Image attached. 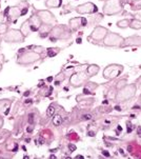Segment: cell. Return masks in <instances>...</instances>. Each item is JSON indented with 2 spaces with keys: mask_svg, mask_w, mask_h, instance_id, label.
I'll return each instance as SVG.
<instances>
[{
  "mask_svg": "<svg viewBox=\"0 0 141 159\" xmlns=\"http://www.w3.org/2000/svg\"><path fill=\"white\" fill-rule=\"evenodd\" d=\"M41 59V55L36 53L35 51H26L23 52V50H19V56L17 58V63L20 66H30L33 64L36 61Z\"/></svg>",
  "mask_w": 141,
  "mask_h": 159,
  "instance_id": "1",
  "label": "cell"
},
{
  "mask_svg": "<svg viewBox=\"0 0 141 159\" xmlns=\"http://www.w3.org/2000/svg\"><path fill=\"white\" fill-rule=\"evenodd\" d=\"M123 11V4L121 0H108L102 7V12L104 15H117Z\"/></svg>",
  "mask_w": 141,
  "mask_h": 159,
  "instance_id": "2",
  "label": "cell"
},
{
  "mask_svg": "<svg viewBox=\"0 0 141 159\" xmlns=\"http://www.w3.org/2000/svg\"><path fill=\"white\" fill-rule=\"evenodd\" d=\"M123 41L124 38L121 35L110 31L107 34V36L104 37V39L102 40V42H103L105 47H113V48H121Z\"/></svg>",
  "mask_w": 141,
  "mask_h": 159,
  "instance_id": "3",
  "label": "cell"
},
{
  "mask_svg": "<svg viewBox=\"0 0 141 159\" xmlns=\"http://www.w3.org/2000/svg\"><path fill=\"white\" fill-rule=\"evenodd\" d=\"M137 87L135 84H126L125 87L120 89L118 94L116 95V99L118 101H125L133 98L136 94Z\"/></svg>",
  "mask_w": 141,
  "mask_h": 159,
  "instance_id": "4",
  "label": "cell"
},
{
  "mask_svg": "<svg viewBox=\"0 0 141 159\" xmlns=\"http://www.w3.org/2000/svg\"><path fill=\"white\" fill-rule=\"evenodd\" d=\"M50 34L52 36V40L66 39L70 36V30L67 29V26L64 24H59V25L54 26Z\"/></svg>",
  "mask_w": 141,
  "mask_h": 159,
  "instance_id": "5",
  "label": "cell"
},
{
  "mask_svg": "<svg viewBox=\"0 0 141 159\" xmlns=\"http://www.w3.org/2000/svg\"><path fill=\"white\" fill-rule=\"evenodd\" d=\"M3 40L5 42H9V43H20V42L24 41V36L20 32V30L12 29L9 30L4 34Z\"/></svg>",
  "mask_w": 141,
  "mask_h": 159,
  "instance_id": "6",
  "label": "cell"
},
{
  "mask_svg": "<svg viewBox=\"0 0 141 159\" xmlns=\"http://www.w3.org/2000/svg\"><path fill=\"white\" fill-rule=\"evenodd\" d=\"M123 66L120 64H111L107 66L103 71V77L107 79H114V78L118 77L119 75L122 73Z\"/></svg>",
  "mask_w": 141,
  "mask_h": 159,
  "instance_id": "7",
  "label": "cell"
},
{
  "mask_svg": "<svg viewBox=\"0 0 141 159\" xmlns=\"http://www.w3.org/2000/svg\"><path fill=\"white\" fill-rule=\"evenodd\" d=\"M89 76L88 75L86 72H79V73H75L70 76V83L73 87H81L83 83H85L88 81V79Z\"/></svg>",
  "mask_w": 141,
  "mask_h": 159,
  "instance_id": "8",
  "label": "cell"
},
{
  "mask_svg": "<svg viewBox=\"0 0 141 159\" xmlns=\"http://www.w3.org/2000/svg\"><path fill=\"white\" fill-rule=\"evenodd\" d=\"M97 11H98V7L93 2H85L76 7V12L78 14H94V13H97Z\"/></svg>",
  "mask_w": 141,
  "mask_h": 159,
  "instance_id": "9",
  "label": "cell"
},
{
  "mask_svg": "<svg viewBox=\"0 0 141 159\" xmlns=\"http://www.w3.org/2000/svg\"><path fill=\"white\" fill-rule=\"evenodd\" d=\"M107 33H108V30L107 28H104V26H96L93 30L92 34L89 35V39H93L95 41H102Z\"/></svg>",
  "mask_w": 141,
  "mask_h": 159,
  "instance_id": "10",
  "label": "cell"
},
{
  "mask_svg": "<svg viewBox=\"0 0 141 159\" xmlns=\"http://www.w3.org/2000/svg\"><path fill=\"white\" fill-rule=\"evenodd\" d=\"M36 14L39 16V18L41 19L42 23L45 24H51L53 25L54 23H56V18L50 11L48 10H41V11H37Z\"/></svg>",
  "mask_w": 141,
  "mask_h": 159,
  "instance_id": "11",
  "label": "cell"
},
{
  "mask_svg": "<svg viewBox=\"0 0 141 159\" xmlns=\"http://www.w3.org/2000/svg\"><path fill=\"white\" fill-rule=\"evenodd\" d=\"M126 47H141V36L138 35H133L127 38H124V41L121 48H126Z\"/></svg>",
  "mask_w": 141,
  "mask_h": 159,
  "instance_id": "12",
  "label": "cell"
},
{
  "mask_svg": "<svg viewBox=\"0 0 141 159\" xmlns=\"http://www.w3.org/2000/svg\"><path fill=\"white\" fill-rule=\"evenodd\" d=\"M28 12V10H26V7L25 9H21V7H10V10H9V19L10 21H15L16 19H17L18 17H20L21 15H24L25 13Z\"/></svg>",
  "mask_w": 141,
  "mask_h": 159,
  "instance_id": "13",
  "label": "cell"
},
{
  "mask_svg": "<svg viewBox=\"0 0 141 159\" xmlns=\"http://www.w3.org/2000/svg\"><path fill=\"white\" fill-rule=\"evenodd\" d=\"M86 22V20L84 18H81V17H76V18H72L69 21V25H70V31H77L80 26L84 25Z\"/></svg>",
  "mask_w": 141,
  "mask_h": 159,
  "instance_id": "14",
  "label": "cell"
},
{
  "mask_svg": "<svg viewBox=\"0 0 141 159\" xmlns=\"http://www.w3.org/2000/svg\"><path fill=\"white\" fill-rule=\"evenodd\" d=\"M29 22H30V24H31L32 31H38V29H39L42 24L41 19H40L39 16H38L37 14L32 15L31 18L29 19Z\"/></svg>",
  "mask_w": 141,
  "mask_h": 159,
  "instance_id": "15",
  "label": "cell"
},
{
  "mask_svg": "<svg viewBox=\"0 0 141 159\" xmlns=\"http://www.w3.org/2000/svg\"><path fill=\"white\" fill-rule=\"evenodd\" d=\"M52 29H53V25H51V24L42 23L41 26L38 29V32H39V34H40V37H42V38L48 37V34H50L51 31H52Z\"/></svg>",
  "mask_w": 141,
  "mask_h": 159,
  "instance_id": "16",
  "label": "cell"
},
{
  "mask_svg": "<svg viewBox=\"0 0 141 159\" xmlns=\"http://www.w3.org/2000/svg\"><path fill=\"white\" fill-rule=\"evenodd\" d=\"M20 32L22 33V35L24 37L29 36L32 32V28H31V24H30L29 20H25L24 22L21 24V28H20Z\"/></svg>",
  "mask_w": 141,
  "mask_h": 159,
  "instance_id": "17",
  "label": "cell"
},
{
  "mask_svg": "<svg viewBox=\"0 0 141 159\" xmlns=\"http://www.w3.org/2000/svg\"><path fill=\"white\" fill-rule=\"evenodd\" d=\"M99 69L100 68L98 66H96V64H91V66H89L88 69H86V73H88V75L89 77H93L99 73Z\"/></svg>",
  "mask_w": 141,
  "mask_h": 159,
  "instance_id": "18",
  "label": "cell"
},
{
  "mask_svg": "<svg viewBox=\"0 0 141 159\" xmlns=\"http://www.w3.org/2000/svg\"><path fill=\"white\" fill-rule=\"evenodd\" d=\"M62 1L61 0H45V7L48 9H53V7H61Z\"/></svg>",
  "mask_w": 141,
  "mask_h": 159,
  "instance_id": "19",
  "label": "cell"
},
{
  "mask_svg": "<svg viewBox=\"0 0 141 159\" xmlns=\"http://www.w3.org/2000/svg\"><path fill=\"white\" fill-rule=\"evenodd\" d=\"M133 30H141V20L139 19H131L130 22V26Z\"/></svg>",
  "mask_w": 141,
  "mask_h": 159,
  "instance_id": "20",
  "label": "cell"
},
{
  "mask_svg": "<svg viewBox=\"0 0 141 159\" xmlns=\"http://www.w3.org/2000/svg\"><path fill=\"white\" fill-rule=\"evenodd\" d=\"M130 22H131V19H127V18L126 19H122L117 22V26L120 29H126L130 26Z\"/></svg>",
  "mask_w": 141,
  "mask_h": 159,
  "instance_id": "21",
  "label": "cell"
},
{
  "mask_svg": "<svg viewBox=\"0 0 141 159\" xmlns=\"http://www.w3.org/2000/svg\"><path fill=\"white\" fill-rule=\"evenodd\" d=\"M9 106H10V100H7V99L0 100V113L3 112L5 109H7Z\"/></svg>",
  "mask_w": 141,
  "mask_h": 159,
  "instance_id": "22",
  "label": "cell"
},
{
  "mask_svg": "<svg viewBox=\"0 0 141 159\" xmlns=\"http://www.w3.org/2000/svg\"><path fill=\"white\" fill-rule=\"evenodd\" d=\"M60 48H48V57H53V56L57 55L59 53Z\"/></svg>",
  "mask_w": 141,
  "mask_h": 159,
  "instance_id": "23",
  "label": "cell"
},
{
  "mask_svg": "<svg viewBox=\"0 0 141 159\" xmlns=\"http://www.w3.org/2000/svg\"><path fill=\"white\" fill-rule=\"evenodd\" d=\"M62 123V118L60 115H56L53 119V125L55 126H59Z\"/></svg>",
  "mask_w": 141,
  "mask_h": 159,
  "instance_id": "24",
  "label": "cell"
},
{
  "mask_svg": "<svg viewBox=\"0 0 141 159\" xmlns=\"http://www.w3.org/2000/svg\"><path fill=\"white\" fill-rule=\"evenodd\" d=\"M9 31V26L5 23H1L0 24V35H4L7 32Z\"/></svg>",
  "mask_w": 141,
  "mask_h": 159,
  "instance_id": "25",
  "label": "cell"
},
{
  "mask_svg": "<svg viewBox=\"0 0 141 159\" xmlns=\"http://www.w3.org/2000/svg\"><path fill=\"white\" fill-rule=\"evenodd\" d=\"M55 114V107L53 106H50L48 107V111H47V116L48 117H52Z\"/></svg>",
  "mask_w": 141,
  "mask_h": 159,
  "instance_id": "26",
  "label": "cell"
},
{
  "mask_svg": "<svg viewBox=\"0 0 141 159\" xmlns=\"http://www.w3.org/2000/svg\"><path fill=\"white\" fill-rule=\"evenodd\" d=\"M85 85H86V88H88L89 91H93L94 89H97V87H98V84L95 83V82H88Z\"/></svg>",
  "mask_w": 141,
  "mask_h": 159,
  "instance_id": "27",
  "label": "cell"
},
{
  "mask_svg": "<svg viewBox=\"0 0 141 159\" xmlns=\"http://www.w3.org/2000/svg\"><path fill=\"white\" fill-rule=\"evenodd\" d=\"M33 48H34L35 52L38 53V54H41L43 52H45V48H42V47H33Z\"/></svg>",
  "mask_w": 141,
  "mask_h": 159,
  "instance_id": "28",
  "label": "cell"
},
{
  "mask_svg": "<svg viewBox=\"0 0 141 159\" xmlns=\"http://www.w3.org/2000/svg\"><path fill=\"white\" fill-rule=\"evenodd\" d=\"M125 85H126V79H123V80H121V81L118 82L117 89L118 90H120V89H122L123 87H125Z\"/></svg>",
  "mask_w": 141,
  "mask_h": 159,
  "instance_id": "29",
  "label": "cell"
},
{
  "mask_svg": "<svg viewBox=\"0 0 141 159\" xmlns=\"http://www.w3.org/2000/svg\"><path fill=\"white\" fill-rule=\"evenodd\" d=\"M92 118H93V116H92V114H85L82 116V119L83 120H91Z\"/></svg>",
  "mask_w": 141,
  "mask_h": 159,
  "instance_id": "30",
  "label": "cell"
},
{
  "mask_svg": "<svg viewBox=\"0 0 141 159\" xmlns=\"http://www.w3.org/2000/svg\"><path fill=\"white\" fill-rule=\"evenodd\" d=\"M5 21V14L4 13H0V24L4 23Z\"/></svg>",
  "mask_w": 141,
  "mask_h": 159,
  "instance_id": "31",
  "label": "cell"
},
{
  "mask_svg": "<svg viewBox=\"0 0 141 159\" xmlns=\"http://www.w3.org/2000/svg\"><path fill=\"white\" fill-rule=\"evenodd\" d=\"M126 125H127V132H129V133H131L132 130H133V129H132V125H131V123H130V122H126Z\"/></svg>",
  "mask_w": 141,
  "mask_h": 159,
  "instance_id": "32",
  "label": "cell"
},
{
  "mask_svg": "<svg viewBox=\"0 0 141 159\" xmlns=\"http://www.w3.org/2000/svg\"><path fill=\"white\" fill-rule=\"evenodd\" d=\"M69 148H70V150L72 151V152H74V151L76 150V147H75L74 144H70V145H69Z\"/></svg>",
  "mask_w": 141,
  "mask_h": 159,
  "instance_id": "33",
  "label": "cell"
},
{
  "mask_svg": "<svg viewBox=\"0 0 141 159\" xmlns=\"http://www.w3.org/2000/svg\"><path fill=\"white\" fill-rule=\"evenodd\" d=\"M103 155H105L107 157H110V154H108L107 151H103Z\"/></svg>",
  "mask_w": 141,
  "mask_h": 159,
  "instance_id": "34",
  "label": "cell"
},
{
  "mask_svg": "<svg viewBox=\"0 0 141 159\" xmlns=\"http://www.w3.org/2000/svg\"><path fill=\"white\" fill-rule=\"evenodd\" d=\"M2 125H3V119H2V118L0 117V128H1Z\"/></svg>",
  "mask_w": 141,
  "mask_h": 159,
  "instance_id": "35",
  "label": "cell"
},
{
  "mask_svg": "<svg viewBox=\"0 0 141 159\" xmlns=\"http://www.w3.org/2000/svg\"><path fill=\"white\" fill-rule=\"evenodd\" d=\"M79 158H83V156H81V155H78V156H76V159H79Z\"/></svg>",
  "mask_w": 141,
  "mask_h": 159,
  "instance_id": "36",
  "label": "cell"
},
{
  "mask_svg": "<svg viewBox=\"0 0 141 159\" xmlns=\"http://www.w3.org/2000/svg\"><path fill=\"white\" fill-rule=\"evenodd\" d=\"M52 80H53V77H50V78H48V82H51V81H52Z\"/></svg>",
  "mask_w": 141,
  "mask_h": 159,
  "instance_id": "37",
  "label": "cell"
},
{
  "mask_svg": "<svg viewBox=\"0 0 141 159\" xmlns=\"http://www.w3.org/2000/svg\"><path fill=\"white\" fill-rule=\"evenodd\" d=\"M32 130H33V129H32V126H29V128H28V132H32Z\"/></svg>",
  "mask_w": 141,
  "mask_h": 159,
  "instance_id": "38",
  "label": "cell"
},
{
  "mask_svg": "<svg viewBox=\"0 0 141 159\" xmlns=\"http://www.w3.org/2000/svg\"><path fill=\"white\" fill-rule=\"evenodd\" d=\"M138 133H139V136L141 137V129H138Z\"/></svg>",
  "mask_w": 141,
  "mask_h": 159,
  "instance_id": "39",
  "label": "cell"
},
{
  "mask_svg": "<svg viewBox=\"0 0 141 159\" xmlns=\"http://www.w3.org/2000/svg\"><path fill=\"white\" fill-rule=\"evenodd\" d=\"M89 136H93V135H94V133H93V132H89Z\"/></svg>",
  "mask_w": 141,
  "mask_h": 159,
  "instance_id": "40",
  "label": "cell"
},
{
  "mask_svg": "<svg viewBox=\"0 0 141 159\" xmlns=\"http://www.w3.org/2000/svg\"><path fill=\"white\" fill-rule=\"evenodd\" d=\"M31 102H32V100H31V99H29V100L25 101V103H31Z\"/></svg>",
  "mask_w": 141,
  "mask_h": 159,
  "instance_id": "41",
  "label": "cell"
},
{
  "mask_svg": "<svg viewBox=\"0 0 141 159\" xmlns=\"http://www.w3.org/2000/svg\"><path fill=\"white\" fill-rule=\"evenodd\" d=\"M77 43H81V39H80V38H78V39H77Z\"/></svg>",
  "mask_w": 141,
  "mask_h": 159,
  "instance_id": "42",
  "label": "cell"
},
{
  "mask_svg": "<svg viewBox=\"0 0 141 159\" xmlns=\"http://www.w3.org/2000/svg\"><path fill=\"white\" fill-rule=\"evenodd\" d=\"M25 96H29L30 95V92H25V94H24Z\"/></svg>",
  "mask_w": 141,
  "mask_h": 159,
  "instance_id": "43",
  "label": "cell"
},
{
  "mask_svg": "<svg viewBox=\"0 0 141 159\" xmlns=\"http://www.w3.org/2000/svg\"><path fill=\"white\" fill-rule=\"evenodd\" d=\"M118 130H119V131H122V128H121V126L119 125V126H118Z\"/></svg>",
  "mask_w": 141,
  "mask_h": 159,
  "instance_id": "44",
  "label": "cell"
},
{
  "mask_svg": "<svg viewBox=\"0 0 141 159\" xmlns=\"http://www.w3.org/2000/svg\"><path fill=\"white\" fill-rule=\"evenodd\" d=\"M1 69H2V64L0 63V71H1Z\"/></svg>",
  "mask_w": 141,
  "mask_h": 159,
  "instance_id": "45",
  "label": "cell"
},
{
  "mask_svg": "<svg viewBox=\"0 0 141 159\" xmlns=\"http://www.w3.org/2000/svg\"><path fill=\"white\" fill-rule=\"evenodd\" d=\"M100 1H105V2H107V1H108V0H100Z\"/></svg>",
  "mask_w": 141,
  "mask_h": 159,
  "instance_id": "46",
  "label": "cell"
},
{
  "mask_svg": "<svg viewBox=\"0 0 141 159\" xmlns=\"http://www.w3.org/2000/svg\"><path fill=\"white\" fill-rule=\"evenodd\" d=\"M1 40H2V38H1V36H0V43H1Z\"/></svg>",
  "mask_w": 141,
  "mask_h": 159,
  "instance_id": "47",
  "label": "cell"
},
{
  "mask_svg": "<svg viewBox=\"0 0 141 159\" xmlns=\"http://www.w3.org/2000/svg\"><path fill=\"white\" fill-rule=\"evenodd\" d=\"M134 1H139V0H134Z\"/></svg>",
  "mask_w": 141,
  "mask_h": 159,
  "instance_id": "48",
  "label": "cell"
}]
</instances>
